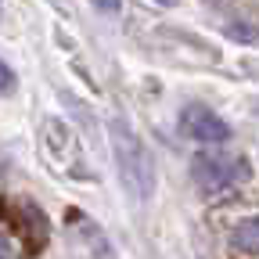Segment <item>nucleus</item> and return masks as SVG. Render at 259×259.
<instances>
[{"mask_svg": "<svg viewBox=\"0 0 259 259\" xmlns=\"http://www.w3.org/2000/svg\"><path fill=\"white\" fill-rule=\"evenodd\" d=\"M108 141H112V158H115L119 184L126 187V194L134 202H148L151 191H155V158H151L148 144L141 141V134L126 119L108 122Z\"/></svg>", "mask_w": 259, "mask_h": 259, "instance_id": "nucleus-1", "label": "nucleus"}, {"mask_svg": "<svg viewBox=\"0 0 259 259\" xmlns=\"http://www.w3.org/2000/svg\"><path fill=\"white\" fill-rule=\"evenodd\" d=\"M191 180L202 194H220L248 180V162L245 158H227L220 151H198L191 158Z\"/></svg>", "mask_w": 259, "mask_h": 259, "instance_id": "nucleus-2", "label": "nucleus"}, {"mask_svg": "<svg viewBox=\"0 0 259 259\" xmlns=\"http://www.w3.org/2000/svg\"><path fill=\"white\" fill-rule=\"evenodd\" d=\"M40 137H44V151L58 162V166H65V173H69V177H76V180H90V177H94V173L87 169L79 137L72 134V126L65 122V119H58V115L44 119Z\"/></svg>", "mask_w": 259, "mask_h": 259, "instance_id": "nucleus-3", "label": "nucleus"}, {"mask_svg": "<svg viewBox=\"0 0 259 259\" xmlns=\"http://www.w3.org/2000/svg\"><path fill=\"white\" fill-rule=\"evenodd\" d=\"M180 134L194 144L202 148H220L231 141V126H227V119L220 112H212L209 105H187L180 108Z\"/></svg>", "mask_w": 259, "mask_h": 259, "instance_id": "nucleus-4", "label": "nucleus"}, {"mask_svg": "<svg viewBox=\"0 0 259 259\" xmlns=\"http://www.w3.org/2000/svg\"><path fill=\"white\" fill-rule=\"evenodd\" d=\"M79 238H83V245L94 252V259H115L112 241L105 238V231H101L94 220H79Z\"/></svg>", "mask_w": 259, "mask_h": 259, "instance_id": "nucleus-5", "label": "nucleus"}, {"mask_svg": "<svg viewBox=\"0 0 259 259\" xmlns=\"http://www.w3.org/2000/svg\"><path fill=\"white\" fill-rule=\"evenodd\" d=\"M231 241H234L238 252H245V255H259V216H245V220H238Z\"/></svg>", "mask_w": 259, "mask_h": 259, "instance_id": "nucleus-6", "label": "nucleus"}, {"mask_svg": "<svg viewBox=\"0 0 259 259\" xmlns=\"http://www.w3.org/2000/svg\"><path fill=\"white\" fill-rule=\"evenodd\" d=\"M18 90V76H15V69L8 61H0V97H8V94H15Z\"/></svg>", "mask_w": 259, "mask_h": 259, "instance_id": "nucleus-7", "label": "nucleus"}, {"mask_svg": "<svg viewBox=\"0 0 259 259\" xmlns=\"http://www.w3.org/2000/svg\"><path fill=\"white\" fill-rule=\"evenodd\" d=\"M227 36H231V40H241V44H255V40H259V32L248 29L245 22H231V25H227Z\"/></svg>", "mask_w": 259, "mask_h": 259, "instance_id": "nucleus-8", "label": "nucleus"}, {"mask_svg": "<svg viewBox=\"0 0 259 259\" xmlns=\"http://www.w3.org/2000/svg\"><path fill=\"white\" fill-rule=\"evenodd\" d=\"M0 259H22V252H18L15 238H8L4 231H0Z\"/></svg>", "mask_w": 259, "mask_h": 259, "instance_id": "nucleus-9", "label": "nucleus"}, {"mask_svg": "<svg viewBox=\"0 0 259 259\" xmlns=\"http://www.w3.org/2000/svg\"><path fill=\"white\" fill-rule=\"evenodd\" d=\"M155 4H158V8H177L180 0H155Z\"/></svg>", "mask_w": 259, "mask_h": 259, "instance_id": "nucleus-10", "label": "nucleus"}, {"mask_svg": "<svg viewBox=\"0 0 259 259\" xmlns=\"http://www.w3.org/2000/svg\"><path fill=\"white\" fill-rule=\"evenodd\" d=\"M97 4H101V8H115V0H97Z\"/></svg>", "mask_w": 259, "mask_h": 259, "instance_id": "nucleus-11", "label": "nucleus"}]
</instances>
